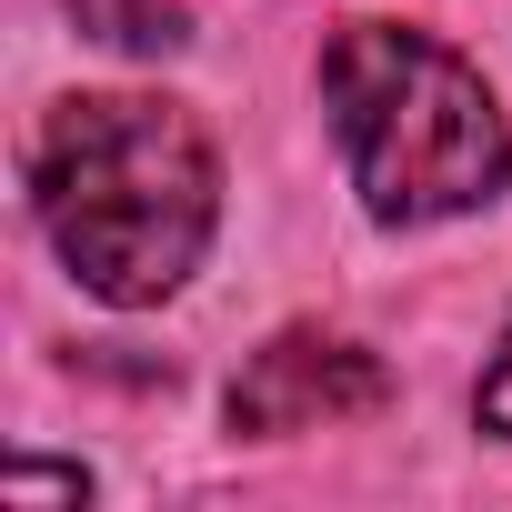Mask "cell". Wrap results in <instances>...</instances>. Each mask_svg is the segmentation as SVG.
Wrapping results in <instances>:
<instances>
[{"mask_svg": "<svg viewBox=\"0 0 512 512\" xmlns=\"http://www.w3.org/2000/svg\"><path fill=\"white\" fill-rule=\"evenodd\" d=\"M31 201H41V231L71 262V282L141 312L191 282L201 241L221 221V161L181 101L101 91V101H61L41 121Z\"/></svg>", "mask_w": 512, "mask_h": 512, "instance_id": "6da1fadb", "label": "cell"}, {"mask_svg": "<svg viewBox=\"0 0 512 512\" xmlns=\"http://www.w3.org/2000/svg\"><path fill=\"white\" fill-rule=\"evenodd\" d=\"M322 101L372 221H452L502 191L512 141L462 51L402 21H352L322 51Z\"/></svg>", "mask_w": 512, "mask_h": 512, "instance_id": "7a4b0ae2", "label": "cell"}, {"mask_svg": "<svg viewBox=\"0 0 512 512\" xmlns=\"http://www.w3.org/2000/svg\"><path fill=\"white\" fill-rule=\"evenodd\" d=\"M392 382L362 342H332V332H282L251 352V372L231 382V432H332V422H362L382 412Z\"/></svg>", "mask_w": 512, "mask_h": 512, "instance_id": "3957f363", "label": "cell"}, {"mask_svg": "<svg viewBox=\"0 0 512 512\" xmlns=\"http://www.w3.org/2000/svg\"><path fill=\"white\" fill-rule=\"evenodd\" d=\"M71 11H81L91 41H111V51H181V31H191L181 0H71Z\"/></svg>", "mask_w": 512, "mask_h": 512, "instance_id": "277c9868", "label": "cell"}, {"mask_svg": "<svg viewBox=\"0 0 512 512\" xmlns=\"http://www.w3.org/2000/svg\"><path fill=\"white\" fill-rule=\"evenodd\" d=\"M482 432L512 442V332H502V352H492V372H482Z\"/></svg>", "mask_w": 512, "mask_h": 512, "instance_id": "5b68a950", "label": "cell"}, {"mask_svg": "<svg viewBox=\"0 0 512 512\" xmlns=\"http://www.w3.org/2000/svg\"><path fill=\"white\" fill-rule=\"evenodd\" d=\"M11 492H91L81 472H11Z\"/></svg>", "mask_w": 512, "mask_h": 512, "instance_id": "8992f818", "label": "cell"}]
</instances>
